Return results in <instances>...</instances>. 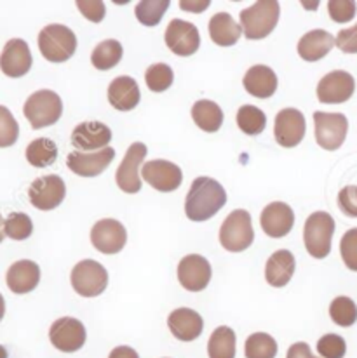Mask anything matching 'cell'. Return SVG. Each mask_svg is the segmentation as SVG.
<instances>
[{
	"mask_svg": "<svg viewBox=\"0 0 357 358\" xmlns=\"http://www.w3.org/2000/svg\"><path fill=\"white\" fill-rule=\"evenodd\" d=\"M227 203L225 188L216 179L201 176L194 179L185 199V214L192 221L211 220L218 210Z\"/></svg>",
	"mask_w": 357,
	"mask_h": 358,
	"instance_id": "1",
	"label": "cell"
},
{
	"mask_svg": "<svg viewBox=\"0 0 357 358\" xmlns=\"http://www.w3.org/2000/svg\"><path fill=\"white\" fill-rule=\"evenodd\" d=\"M281 6L276 0H260L239 14L242 31L248 41H262L269 37L279 23Z\"/></svg>",
	"mask_w": 357,
	"mask_h": 358,
	"instance_id": "2",
	"label": "cell"
},
{
	"mask_svg": "<svg viewBox=\"0 0 357 358\" xmlns=\"http://www.w3.org/2000/svg\"><path fill=\"white\" fill-rule=\"evenodd\" d=\"M335 234V220L324 210L312 213L303 227V242L307 252L316 259H324L331 252V240Z\"/></svg>",
	"mask_w": 357,
	"mask_h": 358,
	"instance_id": "3",
	"label": "cell"
},
{
	"mask_svg": "<svg viewBox=\"0 0 357 358\" xmlns=\"http://www.w3.org/2000/svg\"><path fill=\"white\" fill-rule=\"evenodd\" d=\"M38 49L51 63H65L77 49V37L65 24H48L38 34Z\"/></svg>",
	"mask_w": 357,
	"mask_h": 358,
	"instance_id": "4",
	"label": "cell"
},
{
	"mask_svg": "<svg viewBox=\"0 0 357 358\" xmlns=\"http://www.w3.org/2000/svg\"><path fill=\"white\" fill-rule=\"evenodd\" d=\"M23 113L34 129H44L49 127V125H55L56 122L62 119V98L55 91L41 89V91L34 92L27 99L23 106Z\"/></svg>",
	"mask_w": 357,
	"mask_h": 358,
	"instance_id": "5",
	"label": "cell"
},
{
	"mask_svg": "<svg viewBox=\"0 0 357 358\" xmlns=\"http://www.w3.org/2000/svg\"><path fill=\"white\" fill-rule=\"evenodd\" d=\"M255 240L251 216L248 210H232L220 228V243L228 252H242Z\"/></svg>",
	"mask_w": 357,
	"mask_h": 358,
	"instance_id": "6",
	"label": "cell"
},
{
	"mask_svg": "<svg viewBox=\"0 0 357 358\" xmlns=\"http://www.w3.org/2000/svg\"><path fill=\"white\" fill-rule=\"evenodd\" d=\"M71 287L82 298H96L103 294L108 285V273L98 261L82 259L71 270Z\"/></svg>",
	"mask_w": 357,
	"mask_h": 358,
	"instance_id": "7",
	"label": "cell"
},
{
	"mask_svg": "<svg viewBox=\"0 0 357 358\" xmlns=\"http://www.w3.org/2000/svg\"><path fill=\"white\" fill-rule=\"evenodd\" d=\"M316 141L321 148L335 152L344 145L349 131V120L344 113H314Z\"/></svg>",
	"mask_w": 357,
	"mask_h": 358,
	"instance_id": "8",
	"label": "cell"
},
{
	"mask_svg": "<svg viewBox=\"0 0 357 358\" xmlns=\"http://www.w3.org/2000/svg\"><path fill=\"white\" fill-rule=\"evenodd\" d=\"M356 91V80L349 71L335 70L324 75L317 84V98L324 105H342L352 98Z\"/></svg>",
	"mask_w": 357,
	"mask_h": 358,
	"instance_id": "9",
	"label": "cell"
},
{
	"mask_svg": "<svg viewBox=\"0 0 357 358\" xmlns=\"http://www.w3.org/2000/svg\"><path fill=\"white\" fill-rule=\"evenodd\" d=\"M65 181L56 174L37 178L28 188V199L38 210H52L65 200Z\"/></svg>",
	"mask_w": 357,
	"mask_h": 358,
	"instance_id": "10",
	"label": "cell"
},
{
	"mask_svg": "<svg viewBox=\"0 0 357 358\" xmlns=\"http://www.w3.org/2000/svg\"><path fill=\"white\" fill-rule=\"evenodd\" d=\"M164 41L169 48L171 52L176 56H187L195 55L201 45V35H199L197 27L194 23H188L183 20H171L167 24L166 34H164Z\"/></svg>",
	"mask_w": 357,
	"mask_h": 358,
	"instance_id": "11",
	"label": "cell"
},
{
	"mask_svg": "<svg viewBox=\"0 0 357 358\" xmlns=\"http://www.w3.org/2000/svg\"><path fill=\"white\" fill-rule=\"evenodd\" d=\"M141 178L157 192L167 193L180 188L181 181H183V173L176 164L157 159L143 164Z\"/></svg>",
	"mask_w": 357,
	"mask_h": 358,
	"instance_id": "12",
	"label": "cell"
},
{
	"mask_svg": "<svg viewBox=\"0 0 357 358\" xmlns=\"http://www.w3.org/2000/svg\"><path fill=\"white\" fill-rule=\"evenodd\" d=\"M49 339L59 352H78L85 343V327L80 320L74 317L58 318L49 329Z\"/></svg>",
	"mask_w": 357,
	"mask_h": 358,
	"instance_id": "13",
	"label": "cell"
},
{
	"mask_svg": "<svg viewBox=\"0 0 357 358\" xmlns=\"http://www.w3.org/2000/svg\"><path fill=\"white\" fill-rule=\"evenodd\" d=\"M146 157V146L143 143H133L127 148L122 162L115 173V181L122 192L138 193L141 189V164Z\"/></svg>",
	"mask_w": 357,
	"mask_h": 358,
	"instance_id": "14",
	"label": "cell"
},
{
	"mask_svg": "<svg viewBox=\"0 0 357 358\" xmlns=\"http://www.w3.org/2000/svg\"><path fill=\"white\" fill-rule=\"evenodd\" d=\"M127 242V231L120 221L106 217L99 220L91 228V243L96 250L103 254H117L124 249Z\"/></svg>",
	"mask_w": 357,
	"mask_h": 358,
	"instance_id": "15",
	"label": "cell"
},
{
	"mask_svg": "<svg viewBox=\"0 0 357 358\" xmlns=\"http://www.w3.org/2000/svg\"><path fill=\"white\" fill-rule=\"evenodd\" d=\"M305 117H303L300 110L284 108L276 115L274 136H276V141L283 148H295V146H298L303 141V138H305Z\"/></svg>",
	"mask_w": 357,
	"mask_h": 358,
	"instance_id": "16",
	"label": "cell"
},
{
	"mask_svg": "<svg viewBox=\"0 0 357 358\" xmlns=\"http://www.w3.org/2000/svg\"><path fill=\"white\" fill-rule=\"evenodd\" d=\"M178 280L190 292H201L211 280V264L199 254H188L178 264Z\"/></svg>",
	"mask_w": 357,
	"mask_h": 358,
	"instance_id": "17",
	"label": "cell"
},
{
	"mask_svg": "<svg viewBox=\"0 0 357 358\" xmlns=\"http://www.w3.org/2000/svg\"><path fill=\"white\" fill-rule=\"evenodd\" d=\"M112 131L103 122H82L71 132V145L77 152H99L108 148Z\"/></svg>",
	"mask_w": 357,
	"mask_h": 358,
	"instance_id": "18",
	"label": "cell"
},
{
	"mask_svg": "<svg viewBox=\"0 0 357 358\" xmlns=\"http://www.w3.org/2000/svg\"><path fill=\"white\" fill-rule=\"evenodd\" d=\"M115 159V150L105 148L99 152H71L66 159V166L74 174L80 178L99 176Z\"/></svg>",
	"mask_w": 357,
	"mask_h": 358,
	"instance_id": "19",
	"label": "cell"
},
{
	"mask_svg": "<svg viewBox=\"0 0 357 358\" xmlns=\"http://www.w3.org/2000/svg\"><path fill=\"white\" fill-rule=\"evenodd\" d=\"M31 63V52L30 48L21 38H13L4 45V51L0 55V70L4 75L10 78H20L30 71Z\"/></svg>",
	"mask_w": 357,
	"mask_h": 358,
	"instance_id": "20",
	"label": "cell"
},
{
	"mask_svg": "<svg viewBox=\"0 0 357 358\" xmlns=\"http://www.w3.org/2000/svg\"><path fill=\"white\" fill-rule=\"evenodd\" d=\"M260 224L263 231L272 238H283L295 224V213L284 202H272L262 210Z\"/></svg>",
	"mask_w": 357,
	"mask_h": 358,
	"instance_id": "21",
	"label": "cell"
},
{
	"mask_svg": "<svg viewBox=\"0 0 357 358\" xmlns=\"http://www.w3.org/2000/svg\"><path fill=\"white\" fill-rule=\"evenodd\" d=\"M167 325L174 338L183 343H190L202 334L204 320L197 311L190 308H178L167 317Z\"/></svg>",
	"mask_w": 357,
	"mask_h": 358,
	"instance_id": "22",
	"label": "cell"
},
{
	"mask_svg": "<svg viewBox=\"0 0 357 358\" xmlns=\"http://www.w3.org/2000/svg\"><path fill=\"white\" fill-rule=\"evenodd\" d=\"M7 287L14 294H28L34 291L41 282V268L37 263L30 259H21L10 264L6 275Z\"/></svg>",
	"mask_w": 357,
	"mask_h": 358,
	"instance_id": "23",
	"label": "cell"
},
{
	"mask_svg": "<svg viewBox=\"0 0 357 358\" xmlns=\"http://www.w3.org/2000/svg\"><path fill=\"white\" fill-rule=\"evenodd\" d=\"M141 94L138 82L133 77L120 75L115 77L108 85V101L119 112H131L140 103Z\"/></svg>",
	"mask_w": 357,
	"mask_h": 358,
	"instance_id": "24",
	"label": "cell"
},
{
	"mask_svg": "<svg viewBox=\"0 0 357 358\" xmlns=\"http://www.w3.org/2000/svg\"><path fill=\"white\" fill-rule=\"evenodd\" d=\"M242 84H244L246 91L255 98H272L274 92L277 91V75L272 68L265 66V64H255L246 71Z\"/></svg>",
	"mask_w": 357,
	"mask_h": 358,
	"instance_id": "25",
	"label": "cell"
},
{
	"mask_svg": "<svg viewBox=\"0 0 357 358\" xmlns=\"http://www.w3.org/2000/svg\"><path fill=\"white\" fill-rule=\"evenodd\" d=\"M335 45V37L328 34L326 30H310L309 34L303 35L298 42V55L300 58L316 63L323 59L324 56L330 55V51Z\"/></svg>",
	"mask_w": 357,
	"mask_h": 358,
	"instance_id": "26",
	"label": "cell"
},
{
	"mask_svg": "<svg viewBox=\"0 0 357 358\" xmlns=\"http://www.w3.org/2000/svg\"><path fill=\"white\" fill-rule=\"evenodd\" d=\"M295 273V256L289 250H276L267 259L265 264V280L272 287H284L291 282Z\"/></svg>",
	"mask_w": 357,
	"mask_h": 358,
	"instance_id": "27",
	"label": "cell"
},
{
	"mask_svg": "<svg viewBox=\"0 0 357 358\" xmlns=\"http://www.w3.org/2000/svg\"><path fill=\"white\" fill-rule=\"evenodd\" d=\"M241 23H235V20L228 13H218L209 20V35L216 45H221V48L235 45L241 38Z\"/></svg>",
	"mask_w": 357,
	"mask_h": 358,
	"instance_id": "28",
	"label": "cell"
},
{
	"mask_svg": "<svg viewBox=\"0 0 357 358\" xmlns=\"http://www.w3.org/2000/svg\"><path fill=\"white\" fill-rule=\"evenodd\" d=\"M192 119L195 125L204 132H216L220 131L221 124H223V112L220 106L209 99H199L194 106H192Z\"/></svg>",
	"mask_w": 357,
	"mask_h": 358,
	"instance_id": "29",
	"label": "cell"
},
{
	"mask_svg": "<svg viewBox=\"0 0 357 358\" xmlns=\"http://www.w3.org/2000/svg\"><path fill=\"white\" fill-rule=\"evenodd\" d=\"M56 159H58V146L52 139L38 138L27 146V160L30 166L42 169L52 166Z\"/></svg>",
	"mask_w": 357,
	"mask_h": 358,
	"instance_id": "30",
	"label": "cell"
},
{
	"mask_svg": "<svg viewBox=\"0 0 357 358\" xmlns=\"http://www.w3.org/2000/svg\"><path fill=\"white\" fill-rule=\"evenodd\" d=\"M122 45H120L119 41H113V38H108V41L99 42L94 48L91 55V63L96 70H112L113 66L120 63L122 59Z\"/></svg>",
	"mask_w": 357,
	"mask_h": 358,
	"instance_id": "31",
	"label": "cell"
},
{
	"mask_svg": "<svg viewBox=\"0 0 357 358\" xmlns=\"http://www.w3.org/2000/svg\"><path fill=\"white\" fill-rule=\"evenodd\" d=\"M235 332L227 325L214 329L208 343L209 358H235Z\"/></svg>",
	"mask_w": 357,
	"mask_h": 358,
	"instance_id": "32",
	"label": "cell"
},
{
	"mask_svg": "<svg viewBox=\"0 0 357 358\" xmlns=\"http://www.w3.org/2000/svg\"><path fill=\"white\" fill-rule=\"evenodd\" d=\"M237 125L244 134L258 136L262 134L267 125V117L263 110L253 105H242L237 112Z\"/></svg>",
	"mask_w": 357,
	"mask_h": 358,
	"instance_id": "33",
	"label": "cell"
},
{
	"mask_svg": "<svg viewBox=\"0 0 357 358\" xmlns=\"http://www.w3.org/2000/svg\"><path fill=\"white\" fill-rule=\"evenodd\" d=\"M244 353L246 358H276L277 343L270 334L255 332L246 339Z\"/></svg>",
	"mask_w": 357,
	"mask_h": 358,
	"instance_id": "34",
	"label": "cell"
},
{
	"mask_svg": "<svg viewBox=\"0 0 357 358\" xmlns=\"http://www.w3.org/2000/svg\"><path fill=\"white\" fill-rule=\"evenodd\" d=\"M174 73L171 70L169 64L166 63H155L152 66L146 68L145 71V82L146 87L152 92H164L173 85Z\"/></svg>",
	"mask_w": 357,
	"mask_h": 358,
	"instance_id": "35",
	"label": "cell"
},
{
	"mask_svg": "<svg viewBox=\"0 0 357 358\" xmlns=\"http://www.w3.org/2000/svg\"><path fill=\"white\" fill-rule=\"evenodd\" d=\"M167 7H169V0H143V2H138L134 14L141 24L155 27L166 14Z\"/></svg>",
	"mask_w": 357,
	"mask_h": 358,
	"instance_id": "36",
	"label": "cell"
},
{
	"mask_svg": "<svg viewBox=\"0 0 357 358\" xmlns=\"http://www.w3.org/2000/svg\"><path fill=\"white\" fill-rule=\"evenodd\" d=\"M330 317L340 327H351L357 320V306L356 303L347 296H338L330 304Z\"/></svg>",
	"mask_w": 357,
	"mask_h": 358,
	"instance_id": "37",
	"label": "cell"
},
{
	"mask_svg": "<svg viewBox=\"0 0 357 358\" xmlns=\"http://www.w3.org/2000/svg\"><path fill=\"white\" fill-rule=\"evenodd\" d=\"M34 234V223L24 213H10L6 220V237L13 240H27Z\"/></svg>",
	"mask_w": 357,
	"mask_h": 358,
	"instance_id": "38",
	"label": "cell"
},
{
	"mask_svg": "<svg viewBox=\"0 0 357 358\" xmlns=\"http://www.w3.org/2000/svg\"><path fill=\"white\" fill-rule=\"evenodd\" d=\"M20 136V125L13 113L0 105V148H9L18 141Z\"/></svg>",
	"mask_w": 357,
	"mask_h": 358,
	"instance_id": "39",
	"label": "cell"
},
{
	"mask_svg": "<svg viewBox=\"0 0 357 358\" xmlns=\"http://www.w3.org/2000/svg\"><path fill=\"white\" fill-rule=\"evenodd\" d=\"M317 353L321 358H344L347 343L338 334H326L317 341Z\"/></svg>",
	"mask_w": 357,
	"mask_h": 358,
	"instance_id": "40",
	"label": "cell"
},
{
	"mask_svg": "<svg viewBox=\"0 0 357 358\" xmlns=\"http://www.w3.org/2000/svg\"><path fill=\"white\" fill-rule=\"evenodd\" d=\"M340 254L344 259L345 266L349 270L357 271V228H352L342 237L340 242Z\"/></svg>",
	"mask_w": 357,
	"mask_h": 358,
	"instance_id": "41",
	"label": "cell"
},
{
	"mask_svg": "<svg viewBox=\"0 0 357 358\" xmlns=\"http://www.w3.org/2000/svg\"><path fill=\"white\" fill-rule=\"evenodd\" d=\"M357 6L352 0H331L328 2V13L335 23H349L354 20Z\"/></svg>",
	"mask_w": 357,
	"mask_h": 358,
	"instance_id": "42",
	"label": "cell"
},
{
	"mask_svg": "<svg viewBox=\"0 0 357 358\" xmlns=\"http://www.w3.org/2000/svg\"><path fill=\"white\" fill-rule=\"evenodd\" d=\"M338 207L347 217L357 220V186H345L338 193Z\"/></svg>",
	"mask_w": 357,
	"mask_h": 358,
	"instance_id": "43",
	"label": "cell"
},
{
	"mask_svg": "<svg viewBox=\"0 0 357 358\" xmlns=\"http://www.w3.org/2000/svg\"><path fill=\"white\" fill-rule=\"evenodd\" d=\"M77 7L82 16L91 21V23H102L106 13L105 3L102 0H78Z\"/></svg>",
	"mask_w": 357,
	"mask_h": 358,
	"instance_id": "44",
	"label": "cell"
},
{
	"mask_svg": "<svg viewBox=\"0 0 357 358\" xmlns=\"http://www.w3.org/2000/svg\"><path fill=\"white\" fill-rule=\"evenodd\" d=\"M335 45L345 55H357V23L354 27L338 31L335 37Z\"/></svg>",
	"mask_w": 357,
	"mask_h": 358,
	"instance_id": "45",
	"label": "cell"
},
{
	"mask_svg": "<svg viewBox=\"0 0 357 358\" xmlns=\"http://www.w3.org/2000/svg\"><path fill=\"white\" fill-rule=\"evenodd\" d=\"M286 358H321L316 357L310 352V346L307 343H295V345L289 346Z\"/></svg>",
	"mask_w": 357,
	"mask_h": 358,
	"instance_id": "46",
	"label": "cell"
},
{
	"mask_svg": "<svg viewBox=\"0 0 357 358\" xmlns=\"http://www.w3.org/2000/svg\"><path fill=\"white\" fill-rule=\"evenodd\" d=\"M108 358H140V357H138V353L134 352L133 348H130V346H117V348H113L112 352H110Z\"/></svg>",
	"mask_w": 357,
	"mask_h": 358,
	"instance_id": "47",
	"label": "cell"
},
{
	"mask_svg": "<svg viewBox=\"0 0 357 358\" xmlns=\"http://www.w3.org/2000/svg\"><path fill=\"white\" fill-rule=\"evenodd\" d=\"M180 7L188 13H202L209 7V0L208 2H180Z\"/></svg>",
	"mask_w": 357,
	"mask_h": 358,
	"instance_id": "48",
	"label": "cell"
},
{
	"mask_svg": "<svg viewBox=\"0 0 357 358\" xmlns=\"http://www.w3.org/2000/svg\"><path fill=\"white\" fill-rule=\"evenodd\" d=\"M4 238H6V220L0 216V243H2Z\"/></svg>",
	"mask_w": 357,
	"mask_h": 358,
	"instance_id": "49",
	"label": "cell"
},
{
	"mask_svg": "<svg viewBox=\"0 0 357 358\" xmlns=\"http://www.w3.org/2000/svg\"><path fill=\"white\" fill-rule=\"evenodd\" d=\"M4 315H6V301H4V296L0 294V320L4 318Z\"/></svg>",
	"mask_w": 357,
	"mask_h": 358,
	"instance_id": "50",
	"label": "cell"
},
{
	"mask_svg": "<svg viewBox=\"0 0 357 358\" xmlns=\"http://www.w3.org/2000/svg\"><path fill=\"white\" fill-rule=\"evenodd\" d=\"M0 358H7V352L2 345H0Z\"/></svg>",
	"mask_w": 357,
	"mask_h": 358,
	"instance_id": "51",
	"label": "cell"
}]
</instances>
